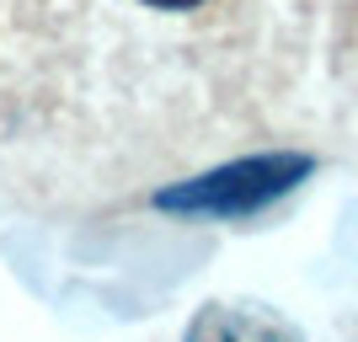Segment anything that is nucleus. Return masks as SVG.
Masks as SVG:
<instances>
[{
	"instance_id": "1",
	"label": "nucleus",
	"mask_w": 358,
	"mask_h": 342,
	"mask_svg": "<svg viewBox=\"0 0 358 342\" xmlns=\"http://www.w3.org/2000/svg\"><path fill=\"white\" fill-rule=\"evenodd\" d=\"M299 177H310V155H252V161H230L209 177L155 193V208H166V214H224V220L257 214L273 198H284Z\"/></svg>"
},
{
	"instance_id": "2",
	"label": "nucleus",
	"mask_w": 358,
	"mask_h": 342,
	"mask_svg": "<svg viewBox=\"0 0 358 342\" xmlns=\"http://www.w3.org/2000/svg\"><path fill=\"white\" fill-rule=\"evenodd\" d=\"M182 342H299L289 321H278L262 305H203L187 321Z\"/></svg>"
},
{
	"instance_id": "3",
	"label": "nucleus",
	"mask_w": 358,
	"mask_h": 342,
	"mask_svg": "<svg viewBox=\"0 0 358 342\" xmlns=\"http://www.w3.org/2000/svg\"><path fill=\"white\" fill-rule=\"evenodd\" d=\"M145 6H155V11H198L203 0H145Z\"/></svg>"
}]
</instances>
